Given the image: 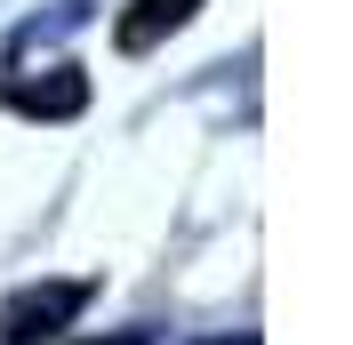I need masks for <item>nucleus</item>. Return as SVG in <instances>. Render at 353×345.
<instances>
[{"label": "nucleus", "instance_id": "7ed1b4c3", "mask_svg": "<svg viewBox=\"0 0 353 345\" xmlns=\"http://www.w3.org/2000/svg\"><path fill=\"white\" fill-rule=\"evenodd\" d=\"M24 112H81L88 105V81H81V65H57V81H24V88H8Z\"/></svg>", "mask_w": 353, "mask_h": 345}, {"label": "nucleus", "instance_id": "f257e3e1", "mask_svg": "<svg viewBox=\"0 0 353 345\" xmlns=\"http://www.w3.org/2000/svg\"><path fill=\"white\" fill-rule=\"evenodd\" d=\"M88 297H97V281H32V289H17V297L0 305V345L65 337V329L88 313Z\"/></svg>", "mask_w": 353, "mask_h": 345}, {"label": "nucleus", "instance_id": "20e7f679", "mask_svg": "<svg viewBox=\"0 0 353 345\" xmlns=\"http://www.w3.org/2000/svg\"><path fill=\"white\" fill-rule=\"evenodd\" d=\"M105 345H145V337H137V329H121V337H105Z\"/></svg>", "mask_w": 353, "mask_h": 345}, {"label": "nucleus", "instance_id": "f03ea898", "mask_svg": "<svg viewBox=\"0 0 353 345\" xmlns=\"http://www.w3.org/2000/svg\"><path fill=\"white\" fill-rule=\"evenodd\" d=\"M193 8H201V0H129V17L112 24V41L129 48V57H145V48H153V41H169V32L193 17Z\"/></svg>", "mask_w": 353, "mask_h": 345}, {"label": "nucleus", "instance_id": "39448f33", "mask_svg": "<svg viewBox=\"0 0 353 345\" xmlns=\"http://www.w3.org/2000/svg\"><path fill=\"white\" fill-rule=\"evenodd\" d=\"M217 345H257V337H217Z\"/></svg>", "mask_w": 353, "mask_h": 345}]
</instances>
